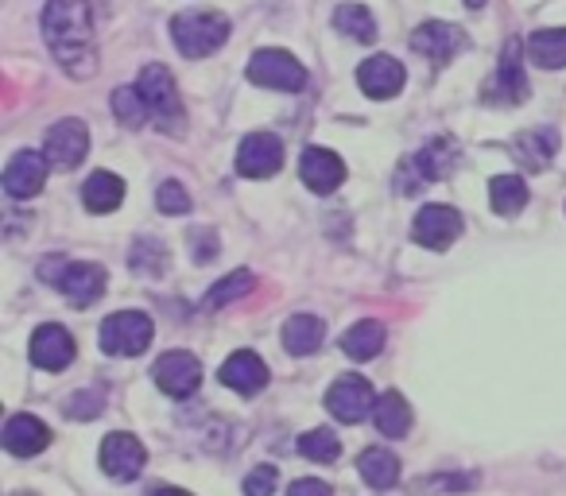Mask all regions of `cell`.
<instances>
[{
	"label": "cell",
	"instance_id": "6da1fadb",
	"mask_svg": "<svg viewBox=\"0 0 566 496\" xmlns=\"http://www.w3.org/2000/svg\"><path fill=\"white\" fill-rule=\"evenodd\" d=\"M43 40L71 78L86 82L97 74L94 12L86 0H48L43 9Z\"/></svg>",
	"mask_w": 566,
	"mask_h": 496
},
{
	"label": "cell",
	"instance_id": "7a4b0ae2",
	"mask_svg": "<svg viewBox=\"0 0 566 496\" xmlns=\"http://www.w3.org/2000/svg\"><path fill=\"white\" fill-rule=\"evenodd\" d=\"M171 40H175V48H179V55L206 59L229 40V20L213 9L179 12V17L171 20Z\"/></svg>",
	"mask_w": 566,
	"mask_h": 496
},
{
	"label": "cell",
	"instance_id": "3957f363",
	"mask_svg": "<svg viewBox=\"0 0 566 496\" xmlns=\"http://www.w3.org/2000/svg\"><path fill=\"white\" fill-rule=\"evenodd\" d=\"M136 89H140L144 105H148V117L156 120L164 133H182V97L179 89H175V78L167 66L151 63L140 71V82H136Z\"/></svg>",
	"mask_w": 566,
	"mask_h": 496
},
{
	"label": "cell",
	"instance_id": "277c9868",
	"mask_svg": "<svg viewBox=\"0 0 566 496\" xmlns=\"http://www.w3.org/2000/svg\"><path fill=\"white\" fill-rule=\"evenodd\" d=\"M249 82L252 86H264V89H280V94H300L307 86V71L295 55L287 51H256L249 59Z\"/></svg>",
	"mask_w": 566,
	"mask_h": 496
},
{
	"label": "cell",
	"instance_id": "5b68a950",
	"mask_svg": "<svg viewBox=\"0 0 566 496\" xmlns=\"http://www.w3.org/2000/svg\"><path fill=\"white\" fill-rule=\"evenodd\" d=\"M151 318L144 310H120L102 323V349L109 357H140L151 346Z\"/></svg>",
	"mask_w": 566,
	"mask_h": 496
},
{
	"label": "cell",
	"instance_id": "8992f818",
	"mask_svg": "<svg viewBox=\"0 0 566 496\" xmlns=\"http://www.w3.org/2000/svg\"><path fill=\"white\" fill-rule=\"evenodd\" d=\"M377 408V395H373V384L357 372H346L331 384L326 392V411L342 423H361L369 411Z\"/></svg>",
	"mask_w": 566,
	"mask_h": 496
},
{
	"label": "cell",
	"instance_id": "52a82bcc",
	"mask_svg": "<svg viewBox=\"0 0 566 496\" xmlns=\"http://www.w3.org/2000/svg\"><path fill=\"white\" fill-rule=\"evenodd\" d=\"M151 377H156V384L164 388L167 395H175V400H187V395H195L198 384H202V365H198L195 353L171 349V353L156 357V365H151Z\"/></svg>",
	"mask_w": 566,
	"mask_h": 496
},
{
	"label": "cell",
	"instance_id": "ba28073f",
	"mask_svg": "<svg viewBox=\"0 0 566 496\" xmlns=\"http://www.w3.org/2000/svg\"><path fill=\"white\" fill-rule=\"evenodd\" d=\"M527 74H524V63H520V43L512 40L504 48L501 63H496V74L485 82V102L489 105H520L527 102Z\"/></svg>",
	"mask_w": 566,
	"mask_h": 496
},
{
	"label": "cell",
	"instance_id": "9c48e42d",
	"mask_svg": "<svg viewBox=\"0 0 566 496\" xmlns=\"http://www.w3.org/2000/svg\"><path fill=\"white\" fill-rule=\"evenodd\" d=\"M86 151H90V128L74 117L59 120L48 133V144H43V156H48V163L59 167V171H74V167L86 159Z\"/></svg>",
	"mask_w": 566,
	"mask_h": 496
},
{
	"label": "cell",
	"instance_id": "30bf717a",
	"mask_svg": "<svg viewBox=\"0 0 566 496\" xmlns=\"http://www.w3.org/2000/svg\"><path fill=\"white\" fill-rule=\"evenodd\" d=\"M465 221L454 205H423L416 213V225H411V236H416L423 249H450V244L462 236Z\"/></svg>",
	"mask_w": 566,
	"mask_h": 496
},
{
	"label": "cell",
	"instance_id": "8fae6325",
	"mask_svg": "<svg viewBox=\"0 0 566 496\" xmlns=\"http://www.w3.org/2000/svg\"><path fill=\"white\" fill-rule=\"evenodd\" d=\"M283 167V144L272 133H252L237 148V171L244 179H268Z\"/></svg>",
	"mask_w": 566,
	"mask_h": 496
},
{
	"label": "cell",
	"instance_id": "7c38bea8",
	"mask_svg": "<svg viewBox=\"0 0 566 496\" xmlns=\"http://www.w3.org/2000/svg\"><path fill=\"white\" fill-rule=\"evenodd\" d=\"M144 462H148V454H144L136 434H109L102 442V469L113 481H136L144 473Z\"/></svg>",
	"mask_w": 566,
	"mask_h": 496
},
{
	"label": "cell",
	"instance_id": "4fadbf2b",
	"mask_svg": "<svg viewBox=\"0 0 566 496\" xmlns=\"http://www.w3.org/2000/svg\"><path fill=\"white\" fill-rule=\"evenodd\" d=\"M48 156H40V151H17V156L9 159V167H4V190H9V198H35L43 190V182H48Z\"/></svg>",
	"mask_w": 566,
	"mask_h": 496
},
{
	"label": "cell",
	"instance_id": "5bb4252c",
	"mask_svg": "<svg viewBox=\"0 0 566 496\" xmlns=\"http://www.w3.org/2000/svg\"><path fill=\"white\" fill-rule=\"evenodd\" d=\"M74 361V338L71 330L48 323L32 334V365L43 372H63Z\"/></svg>",
	"mask_w": 566,
	"mask_h": 496
},
{
	"label": "cell",
	"instance_id": "9a60e30c",
	"mask_svg": "<svg viewBox=\"0 0 566 496\" xmlns=\"http://www.w3.org/2000/svg\"><path fill=\"white\" fill-rule=\"evenodd\" d=\"M59 292L74 303V307H90L105 295V268L102 264H63V276H59Z\"/></svg>",
	"mask_w": 566,
	"mask_h": 496
},
{
	"label": "cell",
	"instance_id": "2e32d148",
	"mask_svg": "<svg viewBox=\"0 0 566 496\" xmlns=\"http://www.w3.org/2000/svg\"><path fill=\"white\" fill-rule=\"evenodd\" d=\"M357 82H361V89L369 97L388 102V97H396L403 89L408 74H403V66L396 63L392 55H373V59H365V63L357 66Z\"/></svg>",
	"mask_w": 566,
	"mask_h": 496
},
{
	"label": "cell",
	"instance_id": "e0dca14e",
	"mask_svg": "<svg viewBox=\"0 0 566 496\" xmlns=\"http://www.w3.org/2000/svg\"><path fill=\"white\" fill-rule=\"evenodd\" d=\"M300 175L315 194H334L346 182V163L331 148H307L300 159Z\"/></svg>",
	"mask_w": 566,
	"mask_h": 496
},
{
	"label": "cell",
	"instance_id": "ac0fdd59",
	"mask_svg": "<svg viewBox=\"0 0 566 496\" xmlns=\"http://www.w3.org/2000/svg\"><path fill=\"white\" fill-rule=\"evenodd\" d=\"M512 156H516L520 167H527V171H543V167H551V159L558 156V128L539 125V128H527V133H516V140H512Z\"/></svg>",
	"mask_w": 566,
	"mask_h": 496
},
{
	"label": "cell",
	"instance_id": "d6986e66",
	"mask_svg": "<svg viewBox=\"0 0 566 496\" xmlns=\"http://www.w3.org/2000/svg\"><path fill=\"white\" fill-rule=\"evenodd\" d=\"M221 384L233 388V392L241 395H256L260 388L268 384V365L260 361L256 353H249V349H237L233 357H229L226 365H221Z\"/></svg>",
	"mask_w": 566,
	"mask_h": 496
},
{
	"label": "cell",
	"instance_id": "ffe728a7",
	"mask_svg": "<svg viewBox=\"0 0 566 496\" xmlns=\"http://www.w3.org/2000/svg\"><path fill=\"white\" fill-rule=\"evenodd\" d=\"M51 442V431L43 419L35 415H12L9 423H4V450L17 457H32L40 454V450H48Z\"/></svg>",
	"mask_w": 566,
	"mask_h": 496
},
{
	"label": "cell",
	"instance_id": "44dd1931",
	"mask_svg": "<svg viewBox=\"0 0 566 496\" xmlns=\"http://www.w3.org/2000/svg\"><path fill=\"white\" fill-rule=\"evenodd\" d=\"M411 48L431 59V63H450L465 48V35L454 24H423L411 35Z\"/></svg>",
	"mask_w": 566,
	"mask_h": 496
},
{
	"label": "cell",
	"instance_id": "7402d4cb",
	"mask_svg": "<svg viewBox=\"0 0 566 496\" xmlns=\"http://www.w3.org/2000/svg\"><path fill=\"white\" fill-rule=\"evenodd\" d=\"M458 167V144L450 136H439V140H427L419 148V156L411 159V171L419 179H447L450 171Z\"/></svg>",
	"mask_w": 566,
	"mask_h": 496
},
{
	"label": "cell",
	"instance_id": "603a6c76",
	"mask_svg": "<svg viewBox=\"0 0 566 496\" xmlns=\"http://www.w3.org/2000/svg\"><path fill=\"white\" fill-rule=\"evenodd\" d=\"M326 338V326L323 318L315 315H292L283 323V349L292 357H311Z\"/></svg>",
	"mask_w": 566,
	"mask_h": 496
},
{
	"label": "cell",
	"instance_id": "cb8c5ba5",
	"mask_svg": "<svg viewBox=\"0 0 566 496\" xmlns=\"http://www.w3.org/2000/svg\"><path fill=\"white\" fill-rule=\"evenodd\" d=\"M82 202H86L90 213H113L125 202V182L113 171H94L82 182Z\"/></svg>",
	"mask_w": 566,
	"mask_h": 496
},
{
	"label": "cell",
	"instance_id": "d4e9b609",
	"mask_svg": "<svg viewBox=\"0 0 566 496\" xmlns=\"http://www.w3.org/2000/svg\"><path fill=\"white\" fill-rule=\"evenodd\" d=\"M342 349H346V357H354V361H373V357L385 349V326L373 323V318H361V323L342 334Z\"/></svg>",
	"mask_w": 566,
	"mask_h": 496
},
{
	"label": "cell",
	"instance_id": "484cf974",
	"mask_svg": "<svg viewBox=\"0 0 566 496\" xmlns=\"http://www.w3.org/2000/svg\"><path fill=\"white\" fill-rule=\"evenodd\" d=\"M373 419H377V431L385 439H403L411 431V408L400 392H385L373 408Z\"/></svg>",
	"mask_w": 566,
	"mask_h": 496
},
{
	"label": "cell",
	"instance_id": "4316f807",
	"mask_svg": "<svg viewBox=\"0 0 566 496\" xmlns=\"http://www.w3.org/2000/svg\"><path fill=\"white\" fill-rule=\"evenodd\" d=\"M527 59L543 71H563L566 66V28H547L527 40Z\"/></svg>",
	"mask_w": 566,
	"mask_h": 496
},
{
	"label": "cell",
	"instance_id": "83f0119b",
	"mask_svg": "<svg viewBox=\"0 0 566 496\" xmlns=\"http://www.w3.org/2000/svg\"><path fill=\"white\" fill-rule=\"evenodd\" d=\"M357 469H361V477L369 481L373 488H392L396 481H400V457L385 446H373L357 457Z\"/></svg>",
	"mask_w": 566,
	"mask_h": 496
},
{
	"label": "cell",
	"instance_id": "f1b7e54d",
	"mask_svg": "<svg viewBox=\"0 0 566 496\" xmlns=\"http://www.w3.org/2000/svg\"><path fill=\"white\" fill-rule=\"evenodd\" d=\"M489 202L501 218H516L520 210L527 205V182L520 175H496L489 182Z\"/></svg>",
	"mask_w": 566,
	"mask_h": 496
},
{
	"label": "cell",
	"instance_id": "f546056e",
	"mask_svg": "<svg viewBox=\"0 0 566 496\" xmlns=\"http://www.w3.org/2000/svg\"><path fill=\"white\" fill-rule=\"evenodd\" d=\"M334 28L346 32L349 40H357V43L377 40V20H373V12L361 9V4H342V9L334 12Z\"/></svg>",
	"mask_w": 566,
	"mask_h": 496
},
{
	"label": "cell",
	"instance_id": "4dcf8cb0",
	"mask_svg": "<svg viewBox=\"0 0 566 496\" xmlns=\"http://www.w3.org/2000/svg\"><path fill=\"white\" fill-rule=\"evenodd\" d=\"M252 284H256V276L252 272H233V276H226L218 287H210L206 292V299H202V310H221V307H229L233 299H241V295H249L252 292Z\"/></svg>",
	"mask_w": 566,
	"mask_h": 496
},
{
	"label": "cell",
	"instance_id": "1f68e13d",
	"mask_svg": "<svg viewBox=\"0 0 566 496\" xmlns=\"http://www.w3.org/2000/svg\"><path fill=\"white\" fill-rule=\"evenodd\" d=\"M133 268L140 272L144 279H156L167 272V249L164 241H156V236H140L133 249Z\"/></svg>",
	"mask_w": 566,
	"mask_h": 496
},
{
	"label": "cell",
	"instance_id": "d6a6232c",
	"mask_svg": "<svg viewBox=\"0 0 566 496\" xmlns=\"http://www.w3.org/2000/svg\"><path fill=\"white\" fill-rule=\"evenodd\" d=\"M300 454L311 457V462L331 465V462H338V457H342V442H338V434H334V431H326V426H315V431H307L300 439Z\"/></svg>",
	"mask_w": 566,
	"mask_h": 496
},
{
	"label": "cell",
	"instance_id": "836d02e7",
	"mask_svg": "<svg viewBox=\"0 0 566 496\" xmlns=\"http://www.w3.org/2000/svg\"><path fill=\"white\" fill-rule=\"evenodd\" d=\"M113 113H117V120L125 128H144V120H151L148 117V105H144V97H140V89H117L113 94Z\"/></svg>",
	"mask_w": 566,
	"mask_h": 496
},
{
	"label": "cell",
	"instance_id": "e575fe53",
	"mask_svg": "<svg viewBox=\"0 0 566 496\" xmlns=\"http://www.w3.org/2000/svg\"><path fill=\"white\" fill-rule=\"evenodd\" d=\"M63 411L71 419H78V423H86V419H97L105 411V395L94 392V388H82V392H74L71 400L63 403Z\"/></svg>",
	"mask_w": 566,
	"mask_h": 496
},
{
	"label": "cell",
	"instance_id": "d590c367",
	"mask_svg": "<svg viewBox=\"0 0 566 496\" xmlns=\"http://www.w3.org/2000/svg\"><path fill=\"white\" fill-rule=\"evenodd\" d=\"M156 205H159V213H167V218H179V213H187L190 210V194H187V187L182 182H164V187L156 190Z\"/></svg>",
	"mask_w": 566,
	"mask_h": 496
},
{
	"label": "cell",
	"instance_id": "8d00e7d4",
	"mask_svg": "<svg viewBox=\"0 0 566 496\" xmlns=\"http://www.w3.org/2000/svg\"><path fill=\"white\" fill-rule=\"evenodd\" d=\"M275 481H280L275 465H256V469L244 477V496H272L275 493Z\"/></svg>",
	"mask_w": 566,
	"mask_h": 496
},
{
	"label": "cell",
	"instance_id": "74e56055",
	"mask_svg": "<svg viewBox=\"0 0 566 496\" xmlns=\"http://www.w3.org/2000/svg\"><path fill=\"white\" fill-rule=\"evenodd\" d=\"M190 249H195V261L198 264H206V261H213L218 256V233L213 229H190Z\"/></svg>",
	"mask_w": 566,
	"mask_h": 496
},
{
	"label": "cell",
	"instance_id": "f35d334b",
	"mask_svg": "<svg viewBox=\"0 0 566 496\" xmlns=\"http://www.w3.org/2000/svg\"><path fill=\"white\" fill-rule=\"evenodd\" d=\"M287 496H334V488L326 485V481H318V477H303V481H295V485L287 488Z\"/></svg>",
	"mask_w": 566,
	"mask_h": 496
},
{
	"label": "cell",
	"instance_id": "ab89813d",
	"mask_svg": "<svg viewBox=\"0 0 566 496\" xmlns=\"http://www.w3.org/2000/svg\"><path fill=\"white\" fill-rule=\"evenodd\" d=\"M434 488H470L473 477H431Z\"/></svg>",
	"mask_w": 566,
	"mask_h": 496
},
{
	"label": "cell",
	"instance_id": "60d3db41",
	"mask_svg": "<svg viewBox=\"0 0 566 496\" xmlns=\"http://www.w3.org/2000/svg\"><path fill=\"white\" fill-rule=\"evenodd\" d=\"M151 496H190V493H182V488H156Z\"/></svg>",
	"mask_w": 566,
	"mask_h": 496
}]
</instances>
